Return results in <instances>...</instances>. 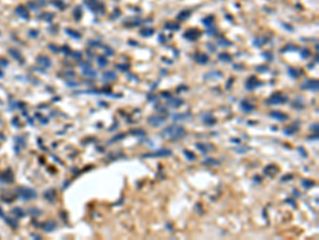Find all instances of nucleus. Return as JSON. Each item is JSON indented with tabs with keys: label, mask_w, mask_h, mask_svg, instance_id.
<instances>
[{
	"label": "nucleus",
	"mask_w": 319,
	"mask_h": 240,
	"mask_svg": "<svg viewBox=\"0 0 319 240\" xmlns=\"http://www.w3.org/2000/svg\"><path fill=\"white\" fill-rule=\"evenodd\" d=\"M173 152L169 151V149H166V148H163V149H160V151H156L154 153L151 154H146L143 157L144 158H150V157H165V156H171Z\"/></svg>",
	"instance_id": "f03ea898"
},
{
	"label": "nucleus",
	"mask_w": 319,
	"mask_h": 240,
	"mask_svg": "<svg viewBox=\"0 0 319 240\" xmlns=\"http://www.w3.org/2000/svg\"><path fill=\"white\" fill-rule=\"evenodd\" d=\"M301 185H302L303 188L310 189V188H312V187L314 186L315 183L313 180H311V179H303V180L301 181Z\"/></svg>",
	"instance_id": "39448f33"
},
{
	"label": "nucleus",
	"mask_w": 319,
	"mask_h": 240,
	"mask_svg": "<svg viewBox=\"0 0 319 240\" xmlns=\"http://www.w3.org/2000/svg\"><path fill=\"white\" fill-rule=\"evenodd\" d=\"M204 163H205V165H219L218 161H217V160H215V159H207V160H205V161H204Z\"/></svg>",
	"instance_id": "6e6552de"
},
{
	"label": "nucleus",
	"mask_w": 319,
	"mask_h": 240,
	"mask_svg": "<svg viewBox=\"0 0 319 240\" xmlns=\"http://www.w3.org/2000/svg\"><path fill=\"white\" fill-rule=\"evenodd\" d=\"M165 121L163 118H150L149 123L152 125V126H160V125L164 124Z\"/></svg>",
	"instance_id": "20e7f679"
},
{
	"label": "nucleus",
	"mask_w": 319,
	"mask_h": 240,
	"mask_svg": "<svg viewBox=\"0 0 319 240\" xmlns=\"http://www.w3.org/2000/svg\"><path fill=\"white\" fill-rule=\"evenodd\" d=\"M271 116H273V118H278V120H279V121H284V120H286V118H287V116H286V115H284V114H282V113H281V114H280V113H278V112L271 113Z\"/></svg>",
	"instance_id": "423d86ee"
},
{
	"label": "nucleus",
	"mask_w": 319,
	"mask_h": 240,
	"mask_svg": "<svg viewBox=\"0 0 319 240\" xmlns=\"http://www.w3.org/2000/svg\"><path fill=\"white\" fill-rule=\"evenodd\" d=\"M184 154H185V156H186L187 159L191 160H191H195V159H196V156L194 155V154L191 153V152H189V151H184Z\"/></svg>",
	"instance_id": "0eeeda50"
},
{
	"label": "nucleus",
	"mask_w": 319,
	"mask_h": 240,
	"mask_svg": "<svg viewBox=\"0 0 319 240\" xmlns=\"http://www.w3.org/2000/svg\"><path fill=\"white\" fill-rule=\"evenodd\" d=\"M298 151L301 152V155L303 156V157H306V153L304 152V149H303V147H298Z\"/></svg>",
	"instance_id": "9d476101"
},
{
	"label": "nucleus",
	"mask_w": 319,
	"mask_h": 240,
	"mask_svg": "<svg viewBox=\"0 0 319 240\" xmlns=\"http://www.w3.org/2000/svg\"><path fill=\"white\" fill-rule=\"evenodd\" d=\"M196 147L198 148L199 151H201L203 154L207 153L209 151H211V149H213V146H210V145H204V144H196Z\"/></svg>",
	"instance_id": "7ed1b4c3"
},
{
	"label": "nucleus",
	"mask_w": 319,
	"mask_h": 240,
	"mask_svg": "<svg viewBox=\"0 0 319 240\" xmlns=\"http://www.w3.org/2000/svg\"><path fill=\"white\" fill-rule=\"evenodd\" d=\"M185 134V130H184L183 127H179V126H170V127H167L161 132V134L166 138V139L169 140H176V139H180L183 137V134Z\"/></svg>",
	"instance_id": "f257e3e1"
},
{
	"label": "nucleus",
	"mask_w": 319,
	"mask_h": 240,
	"mask_svg": "<svg viewBox=\"0 0 319 240\" xmlns=\"http://www.w3.org/2000/svg\"><path fill=\"white\" fill-rule=\"evenodd\" d=\"M296 131H297V129H293V130L291 128H289V127H288V129H285V130H284V132H285L286 134H293Z\"/></svg>",
	"instance_id": "1a4fd4ad"
}]
</instances>
